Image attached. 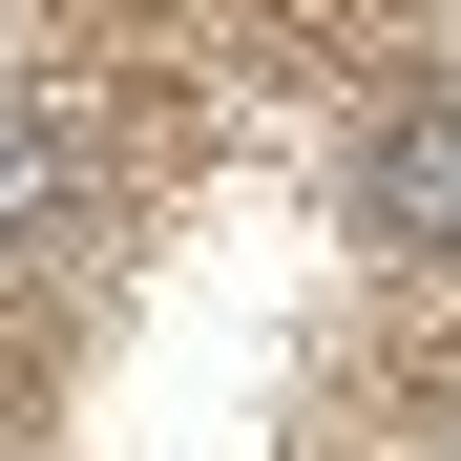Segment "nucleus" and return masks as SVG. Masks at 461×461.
I'll return each mask as SVG.
<instances>
[{
    "label": "nucleus",
    "instance_id": "nucleus-1",
    "mask_svg": "<svg viewBox=\"0 0 461 461\" xmlns=\"http://www.w3.org/2000/svg\"><path fill=\"white\" fill-rule=\"evenodd\" d=\"M357 210L399 230V252H461V105H399L357 147Z\"/></svg>",
    "mask_w": 461,
    "mask_h": 461
}]
</instances>
